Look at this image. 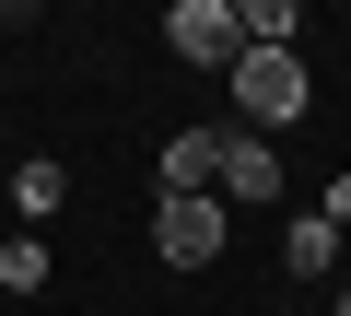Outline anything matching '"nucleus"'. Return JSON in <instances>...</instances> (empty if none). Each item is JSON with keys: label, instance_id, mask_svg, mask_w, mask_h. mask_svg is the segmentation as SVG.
<instances>
[{"label": "nucleus", "instance_id": "nucleus-2", "mask_svg": "<svg viewBox=\"0 0 351 316\" xmlns=\"http://www.w3.org/2000/svg\"><path fill=\"white\" fill-rule=\"evenodd\" d=\"M164 47H176V59H199V71H234V59H246L234 0H176V12H164Z\"/></svg>", "mask_w": 351, "mask_h": 316}, {"label": "nucleus", "instance_id": "nucleus-6", "mask_svg": "<svg viewBox=\"0 0 351 316\" xmlns=\"http://www.w3.org/2000/svg\"><path fill=\"white\" fill-rule=\"evenodd\" d=\"M281 269H293V281H328V269H339V223H316V211L281 223Z\"/></svg>", "mask_w": 351, "mask_h": 316}, {"label": "nucleus", "instance_id": "nucleus-7", "mask_svg": "<svg viewBox=\"0 0 351 316\" xmlns=\"http://www.w3.org/2000/svg\"><path fill=\"white\" fill-rule=\"evenodd\" d=\"M59 199H71V165H47V152H36V165L12 176V211H24V223H47Z\"/></svg>", "mask_w": 351, "mask_h": 316}, {"label": "nucleus", "instance_id": "nucleus-8", "mask_svg": "<svg viewBox=\"0 0 351 316\" xmlns=\"http://www.w3.org/2000/svg\"><path fill=\"white\" fill-rule=\"evenodd\" d=\"M0 293H47V234H0Z\"/></svg>", "mask_w": 351, "mask_h": 316}, {"label": "nucleus", "instance_id": "nucleus-5", "mask_svg": "<svg viewBox=\"0 0 351 316\" xmlns=\"http://www.w3.org/2000/svg\"><path fill=\"white\" fill-rule=\"evenodd\" d=\"M211 176H223V129H176L164 141V199H211Z\"/></svg>", "mask_w": 351, "mask_h": 316}, {"label": "nucleus", "instance_id": "nucleus-10", "mask_svg": "<svg viewBox=\"0 0 351 316\" xmlns=\"http://www.w3.org/2000/svg\"><path fill=\"white\" fill-rule=\"evenodd\" d=\"M339 316H351V281H339Z\"/></svg>", "mask_w": 351, "mask_h": 316}, {"label": "nucleus", "instance_id": "nucleus-1", "mask_svg": "<svg viewBox=\"0 0 351 316\" xmlns=\"http://www.w3.org/2000/svg\"><path fill=\"white\" fill-rule=\"evenodd\" d=\"M223 82H234V117H246V141H258V129H293V117H304V94H316L293 47H246Z\"/></svg>", "mask_w": 351, "mask_h": 316}, {"label": "nucleus", "instance_id": "nucleus-3", "mask_svg": "<svg viewBox=\"0 0 351 316\" xmlns=\"http://www.w3.org/2000/svg\"><path fill=\"white\" fill-rule=\"evenodd\" d=\"M223 223H234L223 199H164V211H152V246H164V269H211V258H223Z\"/></svg>", "mask_w": 351, "mask_h": 316}, {"label": "nucleus", "instance_id": "nucleus-4", "mask_svg": "<svg viewBox=\"0 0 351 316\" xmlns=\"http://www.w3.org/2000/svg\"><path fill=\"white\" fill-rule=\"evenodd\" d=\"M269 188H281V152L246 141V129H223V176H211V199L234 211V199H269Z\"/></svg>", "mask_w": 351, "mask_h": 316}, {"label": "nucleus", "instance_id": "nucleus-9", "mask_svg": "<svg viewBox=\"0 0 351 316\" xmlns=\"http://www.w3.org/2000/svg\"><path fill=\"white\" fill-rule=\"evenodd\" d=\"M234 36L246 47H293V0H234Z\"/></svg>", "mask_w": 351, "mask_h": 316}]
</instances>
